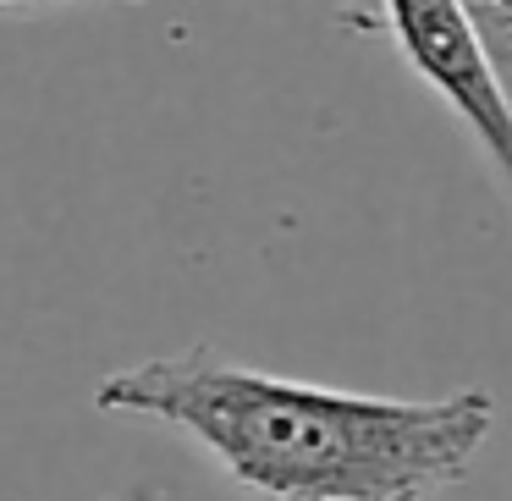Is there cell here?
Masks as SVG:
<instances>
[{"instance_id": "6da1fadb", "label": "cell", "mask_w": 512, "mask_h": 501, "mask_svg": "<svg viewBox=\"0 0 512 501\" xmlns=\"http://www.w3.org/2000/svg\"><path fill=\"white\" fill-rule=\"evenodd\" d=\"M94 408L188 435L259 501H435L496 430L490 391L375 397L248 369L193 342L94 386Z\"/></svg>"}, {"instance_id": "7a4b0ae2", "label": "cell", "mask_w": 512, "mask_h": 501, "mask_svg": "<svg viewBox=\"0 0 512 501\" xmlns=\"http://www.w3.org/2000/svg\"><path fill=\"white\" fill-rule=\"evenodd\" d=\"M380 6H386L391 39L413 67V78L430 83L457 111V122L474 133V144L485 149L490 171L512 199V105L501 94L496 67L479 45V28L463 12V0H380Z\"/></svg>"}, {"instance_id": "3957f363", "label": "cell", "mask_w": 512, "mask_h": 501, "mask_svg": "<svg viewBox=\"0 0 512 501\" xmlns=\"http://www.w3.org/2000/svg\"><path fill=\"white\" fill-rule=\"evenodd\" d=\"M463 12L474 17L479 45H485L490 67H496V83L512 105V0H463Z\"/></svg>"}, {"instance_id": "277c9868", "label": "cell", "mask_w": 512, "mask_h": 501, "mask_svg": "<svg viewBox=\"0 0 512 501\" xmlns=\"http://www.w3.org/2000/svg\"><path fill=\"white\" fill-rule=\"evenodd\" d=\"M0 6H50V0H0Z\"/></svg>"}]
</instances>
